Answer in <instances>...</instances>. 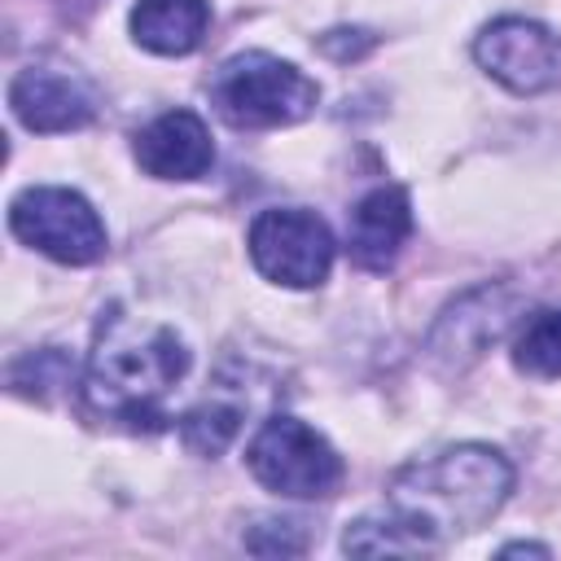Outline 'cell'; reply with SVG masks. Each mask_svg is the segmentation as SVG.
<instances>
[{"mask_svg": "<svg viewBox=\"0 0 561 561\" xmlns=\"http://www.w3.org/2000/svg\"><path fill=\"white\" fill-rule=\"evenodd\" d=\"M513 491V465L491 443H456L408 460L386 491V513L421 552L486 526Z\"/></svg>", "mask_w": 561, "mask_h": 561, "instance_id": "6da1fadb", "label": "cell"}, {"mask_svg": "<svg viewBox=\"0 0 561 561\" xmlns=\"http://www.w3.org/2000/svg\"><path fill=\"white\" fill-rule=\"evenodd\" d=\"M188 359L193 355L171 324L110 307L83 373L88 408L131 430H162L167 394L184 381Z\"/></svg>", "mask_w": 561, "mask_h": 561, "instance_id": "7a4b0ae2", "label": "cell"}, {"mask_svg": "<svg viewBox=\"0 0 561 561\" xmlns=\"http://www.w3.org/2000/svg\"><path fill=\"white\" fill-rule=\"evenodd\" d=\"M320 101V88L311 75H302L294 61H280L272 53H237L228 57L210 79V105L232 127H289L307 118Z\"/></svg>", "mask_w": 561, "mask_h": 561, "instance_id": "3957f363", "label": "cell"}, {"mask_svg": "<svg viewBox=\"0 0 561 561\" xmlns=\"http://www.w3.org/2000/svg\"><path fill=\"white\" fill-rule=\"evenodd\" d=\"M245 465L267 491L289 500H324L342 482V456L333 443L289 412H276L254 430Z\"/></svg>", "mask_w": 561, "mask_h": 561, "instance_id": "277c9868", "label": "cell"}, {"mask_svg": "<svg viewBox=\"0 0 561 561\" xmlns=\"http://www.w3.org/2000/svg\"><path fill=\"white\" fill-rule=\"evenodd\" d=\"M9 228L22 245L66 263V267H88L105 254L110 237L92 202L75 188L61 184H31L9 202Z\"/></svg>", "mask_w": 561, "mask_h": 561, "instance_id": "5b68a950", "label": "cell"}, {"mask_svg": "<svg viewBox=\"0 0 561 561\" xmlns=\"http://www.w3.org/2000/svg\"><path fill=\"white\" fill-rule=\"evenodd\" d=\"M245 245H250V263L272 285L316 289V285L329 280L333 232H329V224L316 210H302V206L259 210L250 232H245Z\"/></svg>", "mask_w": 561, "mask_h": 561, "instance_id": "8992f818", "label": "cell"}, {"mask_svg": "<svg viewBox=\"0 0 561 561\" xmlns=\"http://www.w3.org/2000/svg\"><path fill=\"white\" fill-rule=\"evenodd\" d=\"M473 61L517 96L561 88V35L535 18H495L473 39Z\"/></svg>", "mask_w": 561, "mask_h": 561, "instance_id": "52a82bcc", "label": "cell"}, {"mask_svg": "<svg viewBox=\"0 0 561 561\" xmlns=\"http://www.w3.org/2000/svg\"><path fill=\"white\" fill-rule=\"evenodd\" d=\"M513 316H517V294L508 285H478L443 307V316L430 329V355L443 368H465L508 333Z\"/></svg>", "mask_w": 561, "mask_h": 561, "instance_id": "ba28073f", "label": "cell"}, {"mask_svg": "<svg viewBox=\"0 0 561 561\" xmlns=\"http://www.w3.org/2000/svg\"><path fill=\"white\" fill-rule=\"evenodd\" d=\"M9 110L26 131H79L96 118L92 88L57 66H26L9 83Z\"/></svg>", "mask_w": 561, "mask_h": 561, "instance_id": "9c48e42d", "label": "cell"}, {"mask_svg": "<svg viewBox=\"0 0 561 561\" xmlns=\"http://www.w3.org/2000/svg\"><path fill=\"white\" fill-rule=\"evenodd\" d=\"M131 153H136L140 171L153 180H197L215 162V140H210V127L202 123V114L167 110L131 136Z\"/></svg>", "mask_w": 561, "mask_h": 561, "instance_id": "30bf717a", "label": "cell"}, {"mask_svg": "<svg viewBox=\"0 0 561 561\" xmlns=\"http://www.w3.org/2000/svg\"><path fill=\"white\" fill-rule=\"evenodd\" d=\"M412 237V197L399 184H377L364 193L346 219V254L364 272L394 267L403 241Z\"/></svg>", "mask_w": 561, "mask_h": 561, "instance_id": "8fae6325", "label": "cell"}, {"mask_svg": "<svg viewBox=\"0 0 561 561\" xmlns=\"http://www.w3.org/2000/svg\"><path fill=\"white\" fill-rule=\"evenodd\" d=\"M131 39L158 57H188L210 26L206 0H136L131 4Z\"/></svg>", "mask_w": 561, "mask_h": 561, "instance_id": "7c38bea8", "label": "cell"}, {"mask_svg": "<svg viewBox=\"0 0 561 561\" xmlns=\"http://www.w3.org/2000/svg\"><path fill=\"white\" fill-rule=\"evenodd\" d=\"M245 408H250V403H245ZM245 408H241V399H224V390H210V394H206L197 408H188L184 421H180L184 447L197 451V456H219V451L237 438V430H241V421H245Z\"/></svg>", "mask_w": 561, "mask_h": 561, "instance_id": "4fadbf2b", "label": "cell"}, {"mask_svg": "<svg viewBox=\"0 0 561 561\" xmlns=\"http://www.w3.org/2000/svg\"><path fill=\"white\" fill-rule=\"evenodd\" d=\"M513 364L526 377H561V307H539L513 333Z\"/></svg>", "mask_w": 561, "mask_h": 561, "instance_id": "5bb4252c", "label": "cell"}, {"mask_svg": "<svg viewBox=\"0 0 561 561\" xmlns=\"http://www.w3.org/2000/svg\"><path fill=\"white\" fill-rule=\"evenodd\" d=\"M70 377H75V368H70V359H66L57 346L31 351V355H22V359L9 368L13 390H18V394H31V399H48L53 390L70 386Z\"/></svg>", "mask_w": 561, "mask_h": 561, "instance_id": "9a60e30c", "label": "cell"}, {"mask_svg": "<svg viewBox=\"0 0 561 561\" xmlns=\"http://www.w3.org/2000/svg\"><path fill=\"white\" fill-rule=\"evenodd\" d=\"M342 548L355 552V557H381V552L403 557V552H421V548L412 543V535H408L390 513H386V517H359V522H351L346 535H342Z\"/></svg>", "mask_w": 561, "mask_h": 561, "instance_id": "2e32d148", "label": "cell"}, {"mask_svg": "<svg viewBox=\"0 0 561 561\" xmlns=\"http://www.w3.org/2000/svg\"><path fill=\"white\" fill-rule=\"evenodd\" d=\"M245 548L254 557H298L307 552V526L298 517H259L245 530Z\"/></svg>", "mask_w": 561, "mask_h": 561, "instance_id": "e0dca14e", "label": "cell"}, {"mask_svg": "<svg viewBox=\"0 0 561 561\" xmlns=\"http://www.w3.org/2000/svg\"><path fill=\"white\" fill-rule=\"evenodd\" d=\"M377 39L368 35V31H329V35H320V48L329 53V57H337V61H351V57H359V53H368Z\"/></svg>", "mask_w": 561, "mask_h": 561, "instance_id": "ac0fdd59", "label": "cell"}, {"mask_svg": "<svg viewBox=\"0 0 561 561\" xmlns=\"http://www.w3.org/2000/svg\"><path fill=\"white\" fill-rule=\"evenodd\" d=\"M500 552H504V557H513V552H530V557H548V548H543V543H504Z\"/></svg>", "mask_w": 561, "mask_h": 561, "instance_id": "d6986e66", "label": "cell"}]
</instances>
